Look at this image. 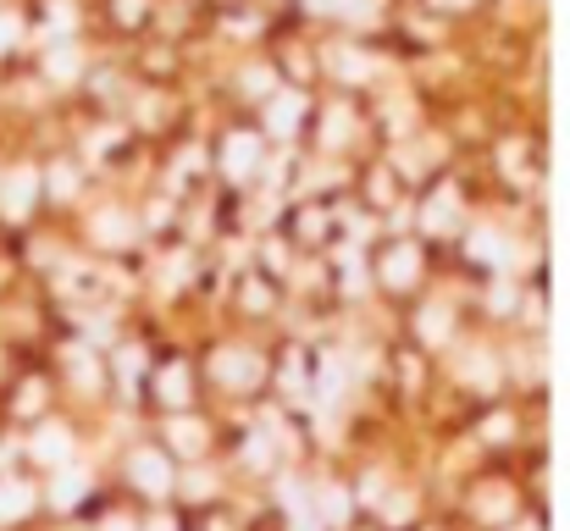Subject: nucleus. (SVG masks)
Instances as JSON below:
<instances>
[{"label": "nucleus", "mask_w": 570, "mask_h": 531, "mask_svg": "<svg viewBox=\"0 0 570 531\" xmlns=\"http://www.w3.org/2000/svg\"><path fill=\"white\" fill-rule=\"evenodd\" d=\"M39 454H45V460H61V454H67V437H61V432H45V437H39Z\"/></svg>", "instance_id": "nucleus-1"}, {"label": "nucleus", "mask_w": 570, "mask_h": 531, "mask_svg": "<svg viewBox=\"0 0 570 531\" xmlns=\"http://www.w3.org/2000/svg\"><path fill=\"white\" fill-rule=\"evenodd\" d=\"M139 476H145V488H167V482H161V476H167L161 460H139Z\"/></svg>", "instance_id": "nucleus-2"}, {"label": "nucleus", "mask_w": 570, "mask_h": 531, "mask_svg": "<svg viewBox=\"0 0 570 531\" xmlns=\"http://www.w3.org/2000/svg\"><path fill=\"white\" fill-rule=\"evenodd\" d=\"M11 33H17V28H11V22H6V17H0V45H6V39H11Z\"/></svg>", "instance_id": "nucleus-3"}]
</instances>
